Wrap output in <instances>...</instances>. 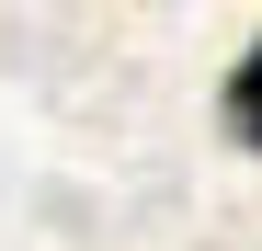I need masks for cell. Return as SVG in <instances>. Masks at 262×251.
Returning a JSON list of instances; mask_svg holds the SVG:
<instances>
[{
    "label": "cell",
    "instance_id": "1",
    "mask_svg": "<svg viewBox=\"0 0 262 251\" xmlns=\"http://www.w3.org/2000/svg\"><path fill=\"white\" fill-rule=\"evenodd\" d=\"M216 126H228L239 149H262V34H251V57L228 69V92H216Z\"/></svg>",
    "mask_w": 262,
    "mask_h": 251
}]
</instances>
